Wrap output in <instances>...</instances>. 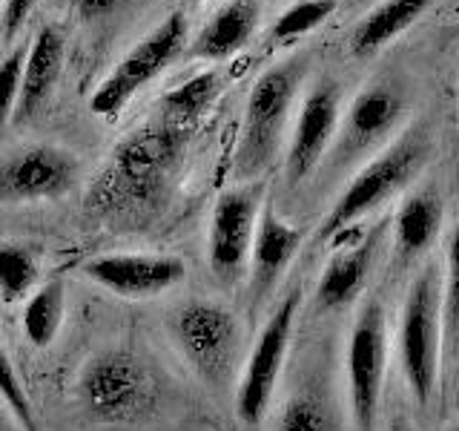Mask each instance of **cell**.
I'll list each match as a JSON object with an SVG mask.
<instances>
[{"mask_svg": "<svg viewBox=\"0 0 459 431\" xmlns=\"http://www.w3.org/2000/svg\"><path fill=\"white\" fill-rule=\"evenodd\" d=\"M190 129L164 112L135 127L115 144L109 162L92 181L86 196L90 210L109 219L155 210L184 162Z\"/></svg>", "mask_w": 459, "mask_h": 431, "instance_id": "6da1fadb", "label": "cell"}, {"mask_svg": "<svg viewBox=\"0 0 459 431\" xmlns=\"http://www.w3.org/2000/svg\"><path fill=\"white\" fill-rule=\"evenodd\" d=\"M411 112V84L399 75H379L359 90L339 115L333 141L319 164V184H336L382 153Z\"/></svg>", "mask_w": 459, "mask_h": 431, "instance_id": "7a4b0ae2", "label": "cell"}, {"mask_svg": "<svg viewBox=\"0 0 459 431\" xmlns=\"http://www.w3.org/2000/svg\"><path fill=\"white\" fill-rule=\"evenodd\" d=\"M307 75V55H293L267 66L247 95L233 153V179L258 181L281 150L293 104Z\"/></svg>", "mask_w": 459, "mask_h": 431, "instance_id": "3957f363", "label": "cell"}, {"mask_svg": "<svg viewBox=\"0 0 459 431\" xmlns=\"http://www.w3.org/2000/svg\"><path fill=\"white\" fill-rule=\"evenodd\" d=\"M430 153H434V138H430L428 127H411L399 133V138H394L382 153H377L353 172L351 184L339 193L336 205L325 216L316 239L330 242L342 230L359 227L365 216L379 210L385 201L399 196L420 176Z\"/></svg>", "mask_w": 459, "mask_h": 431, "instance_id": "277c9868", "label": "cell"}, {"mask_svg": "<svg viewBox=\"0 0 459 431\" xmlns=\"http://www.w3.org/2000/svg\"><path fill=\"white\" fill-rule=\"evenodd\" d=\"M442 268L428 262L416 270L399 311L396 345L405 385L420 409L434 402L442 383Z\"/></svg>", "mask_w": 459, "mask_h": 431, "instance_id": "5b68a950", "label": "cell"}, {"mask_svg": "<svg viewBox=\"0 0 459 431\" xmlns=\"http://www.w3.org/2000/svg\"><path fill=\"white\" fill-rule=\"evenodd\" d=\"M387 354H391V330L382 296L362 299L348 337V402L353 431H377Z\"/></svg>", "mask_w": 459, "mask_h": 431, "instance_id": "8992f818", "label": "cell"}, {"mask_svg": "<svg viewBox=\"0 0 459 431\" xmlns=\"http://www.w3.org/2000/svg\"><path fill=\"white\" fill-rule=\"evenodd\" d=\"M301 308V285H290L284 296L270 311L267 322L258 330V339L241 368L238 388H236V414L244 426H262L270 414L273 397L284 371V359L290 351V339L296 330Z\"/></svg>", "mask_w": 459, "mask_h": 431, "instance_id": "52a82bcc", "label": "cell"}, {"mask_svg": "<svg viewBox=\"0 0 459 431\" xmlns=\"http://www.w3.org/2000/svg\"><path fill=\"white\" fill-rule=\"evenodd\" d=\"M267 198V181H241L215 198L207 236V265L212 279L236 287L247 277L255 222Z\"/></svg>", "mask_w": 459, "mask_h": 431, "instance_id": "ba28073f", "label": "cell"}, {"mask_svg": "<svg viewBox=\"0 0 459 431\" xmlns=\"http://www.w3.org/2000/svg\"><path fill=\"white\" fill-rule=\"evenodd\" d=\"M78 391L83 409L104 423H135L155 400L147 365L126 351H107L90 359L81 371Z\"/></svg>", "mask_w": 459, "mask_h": 431, "instance_id": "9c48e42d", "label": "cell"}, {"mask_svg": "<svg viewBox=\"0 0 459 431\" xmlns=\"http://www.w3.org/2000/svg\"><path fill=\"white\" fill-rule=\"evenodd\" d=\"M172 337L201 380L210 385H224L230 380L238 359L241 322L221 302H186L172 316Z\"/></svg>", "mask_w": 459, "mask_h": 431, "instance_id": "30bf717a", "label": "cell"}, {"mask_svg": "<svg viewBox=\"0 0 459 431\" xmlns=\"http://www.w3.org/2000/svg\"><path fill=\"white\" fill-rule=\"evenodd\" d=\"M184 47H186V21L184 14L176 12L161 26H155L147 38L138 40L121 57V64L100 81L95 95L90 98V110L100 115V119H115L143 86L152 84L176 61L184 52Z\"/></svg>", "mask_w": 459, "mask_h": 431, "instance_id": "8fae6325", "label": "cell"}, {"mask_svg": "<svg viewBox=\"0 0 459 431\" xmlns=\"http://www.w3.org/2000/svg\"><path fill=\"white\" fill-rule=\"evenodd\" d=\"M81 176L78 155L57 144L29 147L0 155V205H35L61 198Z\"/></svg>", "mask_w": 459, "mask_h": 431, "instance_id": "7c38bea8", "label": "cell"}, {"mask_svg": "<svg viewBox=\"0 0 459 431\" xmlns=\"http://www.w3.org/2000/svg\"><path fill=\"white\" fill-rule=\"evenodd\" d=\"M391 233V216H382L377 224L370 227H351L342 230L336 239H330L327 244H333L327 265L316 285V311L333 313L348 308L359 294L365 291V282L370 277L373 265L385 248V239Z\"/></svg>", "mask_w": 459, "mask_h": 431, "instance_id": "4fadbf2b", "label": "cell"}, {"mask_svg": "<svg viewBox=\"0 0 459 431\" xmlns=\"http://www.w3.org/2000/svg\"><path fill=\"white\" fill-rule=\"evenodd\" d=\"M342 98L344 90L336 78L316 81L307 95L301 98L299 115L290 129L284 153V181L287 190H296L301 181H307L319 170L322 158L333 141L339 115H342Z\"/></svg>", "mask_w": 459, "mask_h": 431, "instance_id": "5bb4252c", "label": "cell"}, {"mask_svg": "<svg viewBox=\"0 0 459 431\" xmlns=\"http://www.w3.org/2000/svg\"><path fill=\"white\" fill-rule=\"evenodd\" d=\"M81 273L115 296L155 299L186 279V265L172 253H100Z\"/></svg>", "mask_w": 459, "mask_h": 431, "instance_id": "9a60e30c", "label": "cell"}, {"mask_svg": "<svg viewBox=\"0 0 459 431\" xmlns=\"http://www.w3.org/2000/svg\"><path fill=\"white\" fill-rule=\"evenodd\" d=\"M301 248V230L287 224L276 213L273 198H264L262 213L255 222V236L250 248V262H247V287H250V308L262 311L267 299L279 287L284 270L290 268Z\"/></svg>", "mask_w": 459, "mask_h": 431, "instance_id": "2e32d148", "label": "cell"}, {"mask_svg": "<svg viewBox=\"0 0 459 431\" xmlns=\"http://www.w3.org/2000/svg\"><path fill=\"white\" fill-rule=\"evenodd\" d=\"M64 55H66L64 32L52 23H43L23 57L18 104H14V115H12L14 124L32 121L47 107V101L55 92V84L64 72Z\"/></svg>", "mask_w": 459, "mask_h": 431, "instance_id": "e0dca14e", "label": "cell"}, {"mask_svg": "<svg viewBox=\"0 0 459 431\" xmlns=\"http://www.w3.org/2000/svg\"><path fill=\"white\" fill-rule=\"evenodd\" d=\"M442 219H445V207L434 187H422V190L411 193L391 219L394 262L399 268H408L422 253H428L430 244L439 239Z\"/></svg>", "mask_w": 459, "mask_h": 431, "instance_id": "ac0fdd59", "label": "cell"}, {"mask_svg": "<svg viewBox=\"0 0 459 431\" xmlns=\"http://www.w3.org/2000/svg\"><path fill=\"white\" fill-rule=\"evenodd\" d=\"M262 18L258 0H230L212 14L210 23L193 40V55L204 61H224L250 43Z\"/></svg>", "mask_w": 459, "mask_h": 431, "instance_id": "d6986e66", "label": "cell"}, {"mask_svg": "<svg viewBox=\"0 0 459 431\" xmlns=\"http://www.w3.org/2000/svg\"><path fill=\"white\" fill-rule=\"evenodd\" d=\"M437 0H379L370 12L362 14V21L351 32V52L356 57H368L387 47L405 29H411L422 14L434 6Z\"/></svg>", "mask_w": 459, "mask_h": 431, "instance_id": "ffe728a7", "label": "cell"}, {"mask_svg": "<svg viewBox=\"0 0 459 431\" xmlns=\"http://www.w3.org/2000/svg\"><path fill=\"white\" fill-rule=\"evenodd\" d=\"M273 431H342L333 400L319 377H305L287 394Z\"/></svg>", "mask_w": 459, "mask_h": 431, "instance_id": "44dd1931", "label": "cell"}, {"mask_svg": "<svg viewBox=\"0 0 459 431\" xmlns=\"http://www.w3.org/2000/svg\"><path fill=\"white\" fill-rule=\"evenodd\" d=\"M66 320V285L61 277H52L40 282L32 294L23 299L21 325L26 339L35 348H49L57 339Z\"/></svg>", "mask_w": 459, "mask_h": 431, "instance_id": "7402d4cb", "label": "cell"}, {"mask_svg": "<svg viewBox=\"0 0 459 431\" xmlns=\"http://www.w3.org/2000/svg\"><path fill=\"white\" fill-rule=\"evenodd\" d=\"M43 256L35 244L0 242V299L18 305L40 285Z\"/></svg>", "mask_w": 459, "mask_h": 431, "instance_id": "603a6c76", "label": "cell"}, {"mask_svg": "<svg viewBox=\"0 0 459 431\" xmlns=\"http://www.w3.org/2000/svg\"><path fill=\"white\" fill-rule=\"evenodd\" d=\"M219 90H221V78L215 75V72H201V75L184 81L181 86H176V90L164 95L161 112L186 127H193L201 115L212 107Z\"/></svg>", "mask_w": 459, "mask_h": 431, "instance_id": "cb8c5ba5", "label": "cell"}, {"mask_svg": "<svg viewBox=\"0 0 459 431\" xmlns=\"http://www.w3.org/2000/svg\"><path fill=\"white\" fill-rule=\"evenodd\" d=\"M339 0H296L293 6L281 12V18L273 26V40H296L310 35L316 26H322L336 12Z\"/></svg>", "mask_w": 459, "mask_h": 431, "instance_id": "d4e9b609", "label": "cell"}, {"mask_svg": "<svg viewBox=\"0 0 459 431\" xmlns=\"http://www.w3.org/2000/svg\"><path fill=\"white\" fill-rule=\"evenodd\" d=\"M0 400H4V406L9 409V414L18 420V426L23 431H43L35 411H32V402H29L21 374L14 368L4 342H0Z\"/></svg>", "mask_w": 459, "mask_h": 431, "instance_id": "484cf974", "label": "cell"}, {"mask_svg": "<svg viewBox=\"0 0 459 431\" xmlns=\"http://www.w3.org/2000/svg\"><path fill=\"white\" fill-rule=\"evenodd\" d=\"M26 47L18 43L4 61H0V136H4L6 124L14 115V104H18V90H21V69H23Z\"/></svg>", "mask_w": 459, "mask_h": 431, "instance_id": "4316f807", "label": "cell"}, {"mask_svg": "<svg viewBox=\"0 0 459 431\" xmlns=\"http://www.w3.org/2000/svg\"><path fill=\"white\" fill-rule=\"evenodd\" d=\"M35 4L38 0H4V12H0V35H4V40L18 38Z\"/></svg>", "mask_w": 459, "mask_h": 431, "instance_id": "83f0119b", "label": "cell"}, {"mask_svg": "<svg viewBox=\"0 0 459 431\" xmlns=\"http://www.w3.org/2000/svg\"><path fill=\"white\" fill-rule=\"evenodd\" d=\"M118 4L121 0H78V12L83 18H104V14H109Z\"/></svg>", "mask_w": 459, "mask_h": 431, "instance_id": "f1b7e54d", "label": "cell"}, {"mask_svg": "<svg viewBox=\"0 0 459 431\" xmlns=\"http://www.w3.org/2000/svg\"><path fill=\"white\" fill-rule=\"evenodd\" d=\"M0 431H23L21 426H18V420L9 414V409L6 406H0Z\"/></svg>", "mask_w": 459, "mask_h": 431, "instance_id": "f546056e", "label": "cell"}, {"mask_svg": "<svg viewBox=\"0 0 459 431\" xmlns=\"http://www.w3.org/2000/svg\"><path fill=\"white\" fill-rule=\"evenodd\" d=\"M387 431H416V426L408 420L405 414H396L391 423H387Z\"/></svg>", "mask_w": 459, "mask_h": 431, "instance_id": "4dcf8cb0", "label": "cell"}, {"mask_svg": "<svg viewBox=\"0 0 459 431\" xmlns=\"http://www.w3.org/2000/svg\"><path fill=\"white\" fill-rule=\"evenodd\" d=\"M190 4H201V0H190Z\"/></svg>", "mask_w": 459, "mask_h": 431, "instance_id": "1f68e13d", "label": "cell"}, {"mask_svg": "<svg viewBox=\"0 0 459 431\" xmlns=\"http://www.w3.org/2000/svg\"><path fill=\"white\" fill-rule=\"evenodd\" d=\"M0 9H4V0H0Z\"/></svg>", "mask_w": 459, "mask_h": 431, "instance_id": "d6a6232c", "label": "cell"}, {"mask_svg": "<svg viewBox=\"0 0 459 431\" xmlns=\"http://www.w3.org/2000/svg\"><path fill=\"white\" fill-rule=\"evenodd\" d=\"M359 4H365V0H359Z\"/></svg>", "mask_w": 459, "mask_h": 431, "instance_id": "836d02e7", "label": "cell"}]
</instances>
